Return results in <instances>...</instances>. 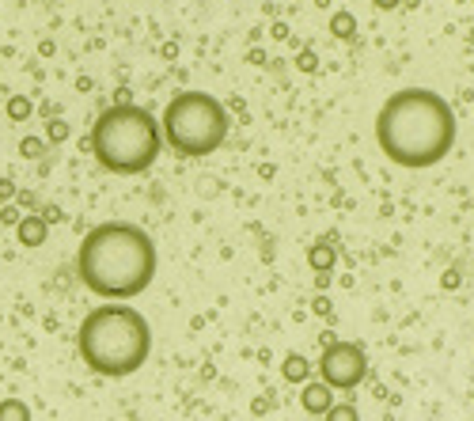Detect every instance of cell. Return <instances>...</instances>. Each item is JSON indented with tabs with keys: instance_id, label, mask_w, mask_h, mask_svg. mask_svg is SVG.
<instances>
[{
	"instance_id": "obj_1",
	"label": "cell",
	"mask_w": 474,
	"mask_h": 421,
	"mask_svg": "<svg viewBox=\"0 0 474 421\" xmlns=\"http://www.w3.org/2000/svg\"><path fill=\"white\" fill-rule=\"evenodd\" d=\"M376 144L391 164L421 171L436 167L456 144V114L429 88H402L379 107Z\"/></svg>"
},
{
	"instance_id": "obj_2",
	"label": "cell",
	"mask_w": 474,
	"mask_h": 421,
	"mask_svg": "<svg viewBox=\"0 0 474 421\" xmlns=\"http://www.w3.org/2000/svg\"><path fill=\"white\" fill-rule=\"evenodd\" d=\"M160 255L145 228L129 220H107L91 228L76 247V277L103 300H133L152 285Z\"/></svg>"
},
{
	"instance_id": "obj_3",
	"label": "cell",
	"mask_w": 474,
	"mask_h": 421,
	"mask_svg": "<svg viewBox=\"0 0 474 421\" xmlns=\"http://www.w3.org/2000/svg\"><path fill=\"white\" fill-rule=\"evenodd\" d=\"M76 353L99 376H133L152 353V327L129 304H103L84 315L76 331Z\"/></svg>"
},
{
	"instance_id": "obj_4",
	"label": "cell",
	"mask_w": 474,
	"mask_h": 421,
	"mask_svg": "<svg viewBox=\"0 0 474 421\" xmlns=\"http://www.w3.org/2000/svg\"><path fill=\"white\" fill-rule=\"evenodd\" d=\"M160 149H164V133H160V122L145 107L118 103V107H107L95 118L91 152H95L99 167H107V171L145 175L155 164Z\"/></svg>"
},
{
	"instance_id": "obj_5",
	"label": "cell",
	"mask_w": 474,
	"mask_h": 421,
	"mask_svg": "<svg viewBox=\"0 0 474 421\" xmlns=\"http://www.w3.org/2000/svg\"><path fill=\"white\" fill-rule=\"evenodd\" d=\"M228 110L205 91H179L160 118V133L179 156H209L228 140Z\"/></svg>"
},
{
	"instance_id": "obj_6",
	"label": "cell",
	"mask_w": 474,
	"mask_h": 421,
	"mask_svg": "<svg viewBox=\"0 0 474 421\" xmlns=\"http://www.w3.org/2000/svg\"><path fill=\"white\" fill-rule=\"evenodd\" d=\"M319 372H323V383H327L330 391L357 387V383L368 376L364 346H357V342H330L319 357Z\"/></svg>"
},
{
	"instance_id": "obj_7",
	"label": "cell",
	"mask_w": 474,
	"mask_h": 421,
	"mask_svg": "<svg viewBox=\"0 0 474 421\" xmlns=\"http://www.w3.org/2000/svg\"><path fill=\"white\" fill-rule=\"evenodd\" d=\"M300 406L311 413V418H323V413L334 406V391L327 387V383H303V391H300Z\"/></svg>"
},
{
	"instance_id": "obj_8",
	"label": "cell",
	"mask_w": 474,
	"mask_h": 421,
	"mask_svg": "<svg viewBox=\"0 0 474 421\" xmlns=\"http://www.w3.org/2000/svg\"><path fill=\"white\" fill-rule=\"evenodd\" d=\"M308 262H311V270L319 273V277H330V270H334V262H338V251H334V243H327V240L311 243V251H308Z\"/></svg>"
},
{
	"instance_id": "obj_9",
	"label": "cell",
	"mask_w": 474,
	"mask_h": 421,
	"mask_svg": "<svg viewBox=\"0 0 474 421\" xmlns=\"http://www.w3.org/2000/svg\"><path fill=\"white\" fill-rule=\"evenodd\" d=\"M281 376H285L288 383H303L311 376V364H308V357H300V353H288L285 357V364H281Z\"/></svg>"
},
{
	"instance_id": "obj_10",
	"label": "cell",
	"mask_w": 474,
	"mask_h": 421,
	"mask_svg": "<svg viewBox=\"0 0 474 421\" xmlns=\"http://www.w3.org/2000/svg\"><path fill=\"white\" fill-rule=\"evenodd\" d=\"M330 34L342 42H353L357 38V16H353V12H334V16H330Z\"/></svg>"
},
{
	"instance_id": "obj_11",
	"label": "cell",
	"mask_w": 474,
	"mask_h": 421,
	"mask_svg": "<svg viewBox=\"0 0 474 421\" xmlns=\"http://www.w3.org/2000/svg\"><path fill=\"white\" fill-rule=\"evenodd\" d=\"M0 421H31V410L16 398H8V403H0Z\"/></svg>"
},
{
	"instance_id": "obj_12",
	"label": "cell",
	"mask_w": 474,
	"mask_h": 421,
	"mask_svg": "<svg viewBox=\"0 0 474 421\" xmlns=\"http://www.w3.org/2000/svg\"><path fill=\"white\" fill-rule=\"evenodd\" d=\"M323 418H327V421H360V413H357V406H353V403H334Z\"/></svg>"
},
{
	"instance_id": "obj_13",
	"label": "cell",
	"mask_w": 474,
	"mask_h": 421,
	"mask_svg": "<svg viewBox=\"0 0 474 421\" xmlns=\"http://www.w3.org/2000/svg\"><path fill=\"white\" fill-rule=\"evenodd\" d=\"M19 235H23V243H27V247H38V243H42V235H46V224L27 220L23 228H19Z\"/></svg>"
},
{
	"instance_id": "obj_14",
	"label": "cell",
	"mask_w": 474,
	"mask_h": 421,
	"mask_svg": "<svg viewBox=\"0 0 474 421\" xmlns=\"http://www.w3.org/2000/svg\"><path fill=\"white\" fill-rule=\"evenodd\" d=\"M315 65H319V61H315V53L303 50V53H300V68H303V73H315Z\"/></svg>"
},
{
	"instance_id": "obj_15",
	"label": "cell",
	"mask_w": 474,
	"mask_h": 421,
	"mask_svg": "<svg viewBox=\"0 0 474 421\" xmlns=\"http://www.w3.org/2000/svg\"><path fill=\"white\" fill-rule=\"evenodd\" d=\"M372 4H376V8H387V12H391V8H399L402 0H372Z\"/></svg>"
},
{
	"instance_id": "obj_16",
	"label": "cell",
	"mask_w": 474,
	"mask_h": 421,
	"mask_svg": "<svg viewBox=\"0 0 474 421\" xmlns=\"http://www.w3.org/2000/svg\"><path fill=\"white\" fill-rule=\"evenodd\" d=\"M459 285V273H444V289H456Z\"/></svg>"
}]
</instances>
